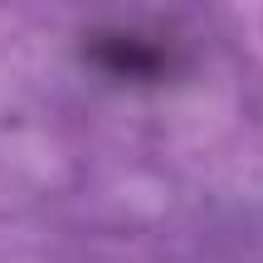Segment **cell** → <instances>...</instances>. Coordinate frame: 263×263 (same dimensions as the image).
<instances>
[{
  "label": "cell",
  "mask_w": 263,
  "mask_h": 263,
  "mask_svg": "<svg viewBox=\"0 0 263 263\" xmlns=\"http://www.w3.org/2000/svg\"><path fill=\"white\" fill-rule=\"evenodd\" d=\"M88 59H93L103 73L132 78V83H156V78H166L171 68H176L171 54H166V44L141 39V34H98L93 49H88Z\"/></svg>",
  "instance_id": "1"
}]
</instances>
